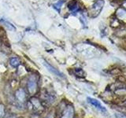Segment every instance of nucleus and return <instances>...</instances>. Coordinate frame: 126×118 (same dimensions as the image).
Segmentation results:
<instances>
[{"instance_id": "nucleus-1", "label": "nucleus", "mask_w": 126, "mask_h": 118, "mask_svg": "<svg viewBox=\"0 0 126 118\" xmlns=\"http://www.w3.org/2000/svg\"><path fill=\"white\" fill-rule=\"evenodd\" d=\"M104 6V1L103 0H97L93 5L92 6L90 9V15L92 17H96L99 14L100 11L102 10V7Z\"/></svg>"}, {"instance_id": "nucleus-2", "label": "nucleus", "mask_w": 126, "mask_h": 118, "mask_svg": "<svg viewBox=\"0 0 126 118\" xmlns=\"http://www.w3.org/2000/svg\"><path fill=\"white\" fill-rule=\"evenodd\" d=\"M79 52H80L85 56H92L94 53V50L92 46L85 44H80L77 46Z\"/></svg>"}, {"instance_id": "nucleus-3", "label": "nucleus", "mask_w": 126, "mask_h": 118, "mask_svg": "<svg viewBox=\"0 0 126 118\" xmlns=\"http://www.w3.org/2000/svg\"><path fill=\"white\" fill-rule=\"evenodd\" d=\"M88 102L92 105L94 106V107H95L96 109H98V110H99V111L103 112V113H106V107H104V105H102L100 103V102H99V101H98L97 99H94V98H93L88 97Z\"/></svg>"}, {"instance_id": "nucleus-4", "label": "nucleus", "mask_w": 126, "mask_h": 118, "mask_svg": "<svg viewBox=\"0 0 126 118\" xmlns=\"http://www.w3.org/2000/svg\"><path fill=\"white\" fill-rule=\"evenodd\" d=\"M28 90L31 94L35 93L37 90V83L34 76H31L28 82Z\"/></svg>"}, {"instance_id": "nucleus-5", "label": "nucleus", "mask_w": 126, "mask_h": 118, "mask_svg": "<svg viewBox=\"0 0 126 118\" xmlns=\"http://www.w3.org/2000/svg\"><path fill=\"white\" fill-rule=\"evenodd\" d=\"M43 65H44L46 68H47V69L48 70V71H50V73H52L53 74H54L55 76H59V77H62V78H64V75H63L61 72H59V71L57 69H55V68H54V67L52 66V65H50V64H48L47 61H45L44 60H43Z\"/></svg>"}, {"instance_id": "nucleus-6", "label": "nucleus", "mask_w": 126, "mask_h": 118, "mask_svg": "<svg viewBox=\"0 0 126 118\" xmlns=\"http://www.w3.org/2000/svg\"><path fill=\"white\" fill-rule=\"evenodd\" d=\"M16 98H17V99L19 102H25L26 98V94H25V90L22 88L18 89L17 91H16Z\"/></svg>"}, {"instance_id": "nucleus-7", "label": "nucleus", "mask_w": 126, "mask_h": 118, "mask_svg": "<svg viewBox=\"0 0 126 118\" xmlns=\"http://www.w3.org/2000/svg\"><path fill=\"white\" fill-rule=\"evenodd\" d=\"M74 113V110L72 106H69L65 109V110L63 113V115L62 118H73Z\"/></svg>"}, {"instance_id": "nucleus-8", "label": "nucleus", "mask_w": 126, "mask_h": 118, "mask_svg": "<svg viewBox=\"0 0 126 118\" xmlns=\"http://www.w3.org/2000/svg\"><path fill=\"white\" fill-rule=\"evenodd\" d=\"M0 23H1L7 30H9L10 31H16V28L13 25H12L11 23H10L9 21H4V20H1V21H0Z\"/></svg>"}, {"instance_id": "nucleus-9", "label": "nucleus", "mask_w": 126, "mask_h": 118, "mask_svg": "<svg viewBox=\"0 0 126 118\" xmlns=\"http://www.w3.org/2000/svg\"><path fill=\"white\" fill-rule=\"evenodd\" d=\"M116 15L118 19L122 20V21H126V10L124 9H118Z\"/></svg>"}, {"instance_id": "nucleus-10", "label": "nucleus", "mask_w": 126, "mask_h": 118, "mask_svg": "<svg viewBox=\"0 0 126 118\" xmlns=\"http://www.w3.org/2000/svg\"><path fill=\"white\" fill-rule=\"evenodd\" d=\"M10 63L12 66L16 68V67H17L20 65V60L17 58H11L10 60Z\"/></svg>"}, {"instance_id": "nucleus-11", "label": "nucleus", "mask_w": 126, "mask_h": 118, "mask_svg": "<svg viewBox=\"0 0 126 118\" xmlns=\"http://www.w3.org/2000/svg\"><path fill=\"white\" fill-rule=\"evenodd\" d=\"M63 2H63L62 0H60V1H58V2H56V3L54 4V7L57 10H59L61 9L62 6L63 5Z\"/></svg>"}, {"instance_id": "nucleus-12", "label": "nucleus", "mask_w": 126, "mask_h": 118, "mask_svg": "<svg viewBox=\"0 0 126 118\" xmlns=\"http://www.w3.org/2000/svg\"><path fill=\"white\" fill-rule=\"evenodd\" d=\"M32 103L33 105L35 106V107H37V108L40 107V104H39V102L37 99H35V98H32Z\"/></svg>"}, {"instance_id": "nucleus-13", "label": "nucleus", "mask_w": 126, "mask_h": 118, "mask_svg": "<svg viewBox=\"0 0 126 118\" xmlns=\"http://www.w3.org/2000/svg\"><path fill=\"white\" fill-rule=\"evenodd\" d=\"M5 114V109H4V105L0 104V118H2Z\"/></svg>"}, {"instance_id": "nucleus-14", "label": "nucleus", "mask_w": 126, "mask_h": 118, "mask_svg": "<svg viewBox=\"0 0 126 118\" xmlns=\"http://www.w3.org/2000/svg\"><path fill=\"white\" fill-rule=\"evenodd\" d=\"M47 118H54V117H53L52 116H49V117H47Z\"/></svg>"}]
</instances>
